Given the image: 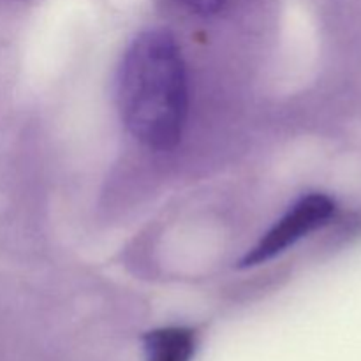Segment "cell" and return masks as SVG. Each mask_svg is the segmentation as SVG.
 Segmentation results:
<instances>
[{
    "label": "cell",
    "mask_w": 361,
    "mask_h": 361,
    "mask_svg": "<svg viewBox=\"0 0 361 361\" xmlns=\"http://www.w3.org/2000/svg\"><path fill=\"white\" fill-rule=\"evenodd\" d=\"M120 118L134 140L154 150L180 141L189 111V83L178 42L166 30L141 32L116 76Z\"/></svg>",
    "instance_id": "1"
},
{
    "label": "cell",
    "mask_w": 361,
    "mask_h": 361,
    "mask_svg": "<svg viewBox=\"0 0 361 361\" xmlns=\"http://www.w3.org/2000/svg\"><path fill=\"white\" fill-rule=\"evenodd\" d=\"M187 11L196 14H214L226 6L228 0H176Z\"/></svg>",
    "instance_id": "4"
},
{
    "label": "cell",
    "mask_w": 361,
    "mask_h": 361,
    "mask_svg": "<svg viewBox=\"0 0 361 361\" xmlns=\"http://www.w3.org/2000/svg\"><path fill=\"white\" fill-rule=\"evenodd\" d=\"M145 361H192L197 351V334L189 326H164L143 337Z\"/></svg>",
    "instance_id": "3"
},
{
    "label": "cell",
    "mask_w": 361,
    "mask_h": 361,
    "mask_svg": "<svg viewBox=\"0 0 361 361\" xmlns=\"http://www.w3.org/2000/svg\"><path fill=\"white\" fill-rule=\"evenodd\" d=\"M335 214V203L324 194H307L300 197L284 215L268 229L263 238L243 256L240 267L254 268L274 257L326 224Z\"/></svg>",
    "instance_id": "2"
}]
</instances>
